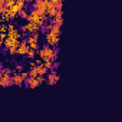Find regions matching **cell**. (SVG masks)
I'll list each match as a JSON object with an SVG mask.
<instances>
[{"mask_svg":"<svg viewBox=\"0 0 122 122\" xmlns=\"http://www.w3.org/2000/svg\"><path fill=\"white\" fill-rule=\"evenodd\" d=\"M37 72H39V75H40V76H45V75H46V72H47V69H46L43 65H39V66H37Z\"/></svg>","mask_w":122,"mask_h":122,"instance_id":"18","label":"cell"},{"mask_svg":"<svg viewBox=\"0 0 122 122\" xmlns=\"http://www.w3.org/2000/svg\"><path fill=\"white\" fill-rule=\"evenodd\" d=\"M52 2H53L55 7L57 10H62V7H63V2H62V0H52Z\"/></svg>","mask_w":122,"mask_h":122,"instance_id":"17","label":"cell"},{"mask_svg":"<svg viewBox=\"0 0 122 122\" xmlns=\"http://www.w3.org/2000/svg\"><path fill=\"white\" fill-rule=\"evenodd\" d=\"M45 40H46L47 46H50V47L57 46L59 45V40H60V35H56L53 32H46L45 33Z\"/></svg>","mask_w":122,"mask_h":122,"instance_id":"4","label":"cell"},{"mask_svg":"<svg viewBox=\"0 0 122 122\" xmlns=\"http://www.w3.org/2000/svg\"><path fill=\"white\" fill-rule=\"evenodd\" d=\"M36 55H37V50H35V49H30V47H29V52H27V55H26V56H27L30 60H33Z\"/></svg>","mask_w":122,"mask_h":122,"instance_id":"16","label":"cell"},{"mask_svg":"<svg viewBox=\"0 0 122 122\" xmlns=\"http://www.w3.org/2000/svg\"><path fill=\"white\" fill-rule=\"evenodd\" d=\"M52 23L60 27V26H62V25H63V17H62V16H56L55 19H52Z\"/></svg>","mask_w":122,"mask_h":122,"instance_id":"13","label":"cell"},{"mask_svg":"<svg viewBox=\"0 0 122 122\" xmlns=\"http://www.w3.org/2000/svg\"><path fill=\"white\" fill-rule=\"evenodd\" d=\"M60 79V76H59V73L57 72H49L47 73V76H46V83L47 85H55V83H57V81Z\"/></svg>","mask_w":122,"mask_h":122,"instance_id":"9","label":"cell"},{"mask_svg":"<svg viewBox=\"0 0 122 122\" xmlns=\"http://www.w3.org/2000/svg\"><path fill=\"white\" fill-rule=\"evenodd\" d=\"M25 6H26V2H25V0H16V7L19 9V12L23 10Z\"/></svg>","mask_w":122,"mask_h":122,"instance_id":"15","label":"cell"},{"mask_svg":"<svg viewBox=\"0 0 122 122\" xmlns=\"http://www.w3.org/2000/svg\"><path fill=\"white\" fill-rule=\"evenodd\" d=\"M25 85H26L29 89H35V88H37V86L40 85V82L37 81V78H29V79L25 82Z\"/></svg>","mask_w":122,"mask_h":122,"instance_id":"11","label":"cell"},{"mask_svg":"<svg viewBox=\"0 0 122 122\" xmlns=\"http://www.w3.org/2000/svg\"><path fill=\"white\" fill-rule=\"evenodd\" d=\"M12 81H13V85H17V86H22L23 85V79H22V76H20V73L19 72H13L12 73Z\"/></svg>","mask_w":122,"mask_h":122,"instance_id":"12","label":"cell"},{"mask_svg":"<svg viewBox=\"0 0 122 122\" xmlns=\"http://www.w3.org/2000/svg\"><path fill=\"white\" fill-rule=\"evenodd\" d=\"M7 26H9V32H7V36H10V37H15V39H19L20 40V37H22V30L15 25V23H7Z\"/></svg>","mask_w":122,"mask_h":122,"instance_id":"6","label":"cell"},{"mask_svg":"<svg viewBox=\"0 0 122 122\" xmlns=\"http://www.w3.org/2000/svg\"><path fill=\"white\" fill-rule=\"evenodd\" d=\"M20 76H22V79L26 82V81L30 78V75H29V71H23V72H20Z\"/></svg>","mask_w":122,"mask_h":122,"instance_id":"22","label":"cell"},{"mask_svg":"<svg viewBox=\"0 0 122 122\" xmlns=\"http://www.w3.org/2000/svg\"><path fill=\"white\" fill-rule=\"evenodd\" d=\"M43 66L46 69H52L53 68V60H43Z\"/></svg>","mask_w":122,"mask_h":122,"instance_id":"21","label":"cell"},{"mask_svg":"<svg viewBox=\"0 0 122 122\" xmlns=\"http://www.w3.org/2000/svg\"><path fill=\"white\" fill-rule=\"evenodd\" d=\"M29 75H30V78H37V76H39L37 66H35V68H30V69H29Z\"/></svg>","mask_w":122,"mask_h":122,"instance_id":"14","label":"cell"},{"mask_svg":"<svg viewBox=\"0 0 122 122\" xmlns=\"http://www.w3.org/2000/svg\"><path fill=\"white\" fill-rule=\"evenodd\" d=\"M39 39H40V35H39V33H35V35H30V36L26 39V42L29 43V47H30V49L39 50V49H40V47H39Z\"/></svg>","mask_w":122,"mask_h":122,"instance_id":"7","label":"cell"},{"mask_svg":"<svg viewBox=\"0 0 122 122\" xmlns=\"http://www.w3.org/2000/svg\"><path fill=\"white\" fill-rule=\"evenodd\" d=\"M39 29L40 26H37L36 23H30V22H26L25 25H22L20 30L25 32V33H29V35H35V33H39Z\"/></svg>","mask_w":122,"mask_h":122,"instance_id":"5","label":"cell"},{"mask_svg":"<svg viewBox=\"0 0 122 122\" xmlns=\"http://www.w3.org/2000/svg\"><path fill=\"white\" fill-rule=\"evenodd\" d=\"M29 13H30V12H27L26 9H23V10H20V12H19V16H20L22 19H26V20H27V17H29Z\"/></svg>","mask_w":122,"mask_h":122,"instance_id":"20","label":"cell"},{"mask_svg":"<svg viewBox=\"0 0 122 122\" xmlns=\"http://www.w3.org/2000/svg\"><path fill=\"white\" fill-rule=\"evenodd\" d=\"M46 17H47V15H46L45 12H40V10L33 9V10H30V13H29L27 22H30V23H36L37 26L43 27V22L46 20Z\"/></svg>","mask_w":122,"mask_h":122,"instance_id":"2","label":"cell"},{"mask_svg":"<svg viewBox=\"0 0 122 122\" xmlns=\"http://www.w3.org/2000/svg\"><path fill=\"white\" fill-rule=\"evenodd\" d=\"M59 53V49H55V47H50V46H42L39 50H37V57L42 59V60H56V56Z\"/></svg>","mask_w":122,"mask_h":122,"instance_id":"1","label":"cell"},{"mask_svg":"<svg viewBox=\"0 0 122 122\" xmlns=\"http://www.w3.org/2000/svg\"><path fill=\"white\" fill-rule=\"evenodd\" d=\"M9 50V55L13 56V55H17V47H13V49H7Z\"/></svg>","mask_w":122,"mask_h":122,"instance_id":"23","label":"cell"},{"mask_svg":"<svg viewBox=\"0 0 122 122\" xmlns=\"http://www.w3.org/2000/svg\"><path fill=\"white\" fill-rule=\"evenodd\" d=\"M37 81H39V82H40V85H42V83H43V82L46 81V78H45V76H40V75H39V76H37Z\"/></svg>","mask_w":122,"mask_h":122,"instance_id":"24","label":"cell"},{"mask_svg":"<svg viewBox=\"0 0 122 122\" xmlns=\"http://www.w3.org/2000/svg\"><path fill=\"white\" fill-rule=\"evenodd\" d=\"M27 52H29V43H27L26 39H25V40L20 42V45H19V47H17V55H20V56H26Z\"/></svg>","mask_w":122,"mask_h":122,"instance_id":"10","label":"cell"},{"mask_svg":"<svg viewBox=\"0 0 122 122\" xmlns=\"http://www.w3.org/2000/svg\"><path fill=\"white\" fill-rule=\"evenodd\" d=\"M7 32H9L7 23H2V25H0V33H6V35H7Z\"/></svg>","mask_w":122,"mask_h":122,"instance_id":"19","label":"cell"},{"mask_svg":"<svg viewBox=\"0 0 122 122\" xmlns=\"http://www.w3.org/2000/svg\"><path fill=\"white\" fill-rule=\"evenodd\" d=\"M0 85L3 88H7L10 85H13V81H12V71L9 68H3L2 72H0Z\"/></svg>","mask_w":122,"mask_h":122,"instance_id":"3","label":"cell"},{"mask_svg":"<svg viewBox=\"0 0 122 122\" xmlns=\"http://www.w3.org/2000/svg\"><path fill=\"white\" fill-rule=\"evenodd\" d=\"M47 6H49V0H36L33 3V9L40 10V12H47Z\"/></svg>","mask_w":122,"mask_h":122,"instance_id":"8","label":"cell"}]
</instances>
